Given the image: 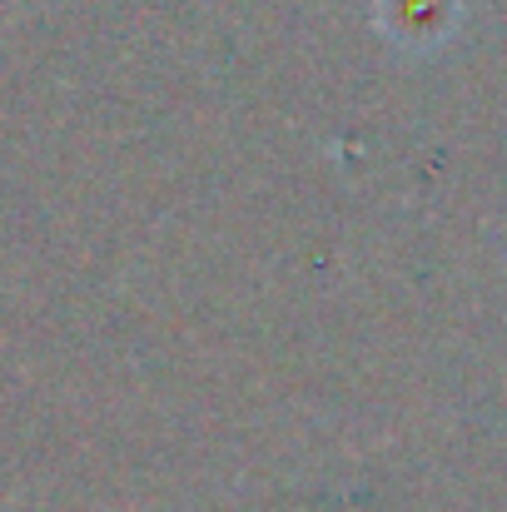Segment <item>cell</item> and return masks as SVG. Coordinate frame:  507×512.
<instances>
[{
  "mask_svg": "<svg viewBox=\"0 0 507 512\" xmlns=\"http://www.w3.org/2000/svg\"><path fill=\"white\" fill-rule=\"evenodd\" d=\"M393 15V35L408 45H438L448 40L453 20H458V0H388Z\"/></svg>",
  "mask_w": 507,
  "mask_h": 512,
  "instance_id": "cell-1",
  "label": "cell"
}]
</instances>
